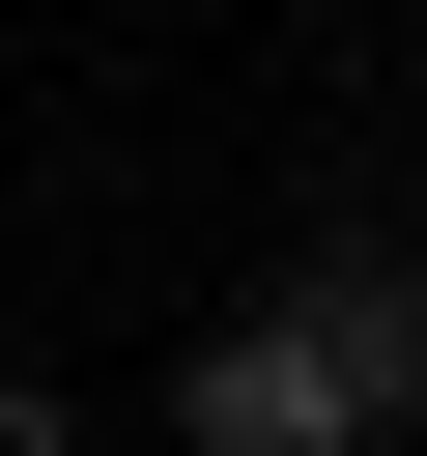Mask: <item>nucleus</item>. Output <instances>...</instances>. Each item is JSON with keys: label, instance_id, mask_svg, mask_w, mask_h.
Returning a JSON list of instances; mask_svg holds the SVG:
<instances>
[{"label": "nucleus", "instance_id": "f257e3e1", "mask_svg": "<svg viewBox=\"0 0 427 456\" xmlns=\"http://www.w3.org/2000/svg\"><path fill=\"white\" fill-rule=\"evenodd\" d=\"M285 342H313V370H342V428H370V456H399V428H427V256H399V228H342V256H313V285H285Z\"/></svg>", "mask_w": 427, "mask_h": 456}, {"label": "nucleus", "instance_id": "f03ea898", "mask_svg": "<svg viewBox=\"0 0 427 456\" xmlns=\"http://www.w3.org/2000/svg\"><path fill=\"white\" fill-rule=\"evenodd\" d=\"M171 428H199V456H370V428H342V370L285 342V285H256V314H199V370H171Z\"/></svg>", "mask_w": 427, "mask_h": 456}, {"label": "nucleus", "instance_id": "7ed1b4c3", "mask_svg": "<svg viewBox=\"0 0 427 456\" xmlns=\"http://www.w3.org/2000/svg\"><path fill=\"white\" fill-rule=\"evenodd\" d=\"M0 456H57V399H28V370H0Z\"/></svg>", "mask_w": 427, "mask_h": 456}]
</instances>
